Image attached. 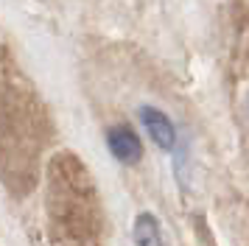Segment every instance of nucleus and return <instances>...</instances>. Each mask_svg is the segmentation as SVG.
Instances as JSON below:
<instances>
[{
	"instance_id": "1",
	"label": "nucleus",
	"mask_w": 249,
	"mask_h": 246,
	"mask_svg": "<svg viewBox=\"0 0 249 246\" xmlns=\"http://www.w3.org/2000/svg\"><path fill=\"white\" fill-rule=\"evenodd\" d=\"M140 121H143V129L148 132V137L162 151H171L177 145V129L165 112H160L157 106H140Z\"/></svg>"
},
{
	"instance_id": "2",
	"label": "nucleus",
	"mask_w": 249,
	"mask_h": 246,
	"mask_svg": "<svg viewBox=\"0 0 249 246\" xmlns=\"http://www.w3.org/2000/svg\"><path fill=\"white\" fill-rule=\"evenodd\" d=\"M107 143H109V151H112L115 159H121L124 165H135L143 157V145H140V137H137L129 126H115L107 134Z\"/></svg>"
},
{
	"instance_id": "3",
	"label": "nucleus",
	"mask_w": 249,
	"mask_h": 246,
	"mask_svg": "<svg viewBox=\"0 0 249 246\" xmlns=\"http://www.w3.org/2000/svg\"><path fill=\"white\" fill-rule=\"evenodd\" d=\"M135 244L137 246H165L160 221L151 212H140L135 221Z\"/></svg>"
}]
</instances>
